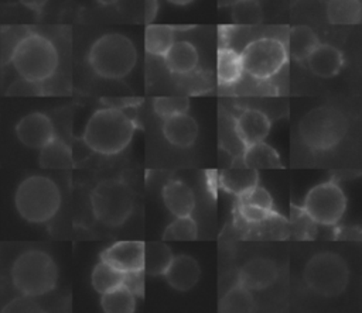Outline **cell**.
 <instances>
[{"instance_id":"26","label":"cell","mask_w":362,"mask_h":313,"mask_svg":"<svg viewBox=\"0 0 362 313\" xmlns=\"http://www.w3.org/2000/svg\"><path fill=\"white\" fill-rule=\"evenodd\" d=\"M175 41V28L164 24H147L144 30V48L148 54L164 56Z\"/></svg>"},{"instance_id":"33","label":"cell","mask_w":362,"mask_h":313,"mask_svg":"<svg viewBox=\"0 0 362 313\" xmlns=\"http://www.w3.org/2000/svg\"><path fill=\"white\" fill-rule=\"evenodd\" d=\"M153 109L156 114L164 120L174 114L187 113L189 109V100L185 96L156 97L153 102Z\"/></svg>"},{"instance_id":"1","label":"cell","mask_w":362,"mask_h":313,"mask_svg":"<svg viewBox=\"0 0 362 313\" xmlns=\"http://www.w3.org/2000/svg\"><path fill=\"white\" fill-rule=\"evenodd\" d=\"M136 123L120 109L106 107L90 116L83 131V141L98 154L113 155L130 144Z\"/></svg>"},{"instance_id":"19","label":"cell","mask_w":362,"mask_h":313,"mask_svg":"<svg viewBox=\"0 0 362 313\" xmlns=\"http://www.w3.org/2000/svg\"><path fill=\"white\" fill-rule=\"evenodd\" d=\"M163 200L175 217L189 216L195 209V195L182 180H170L163 189Z\"/></svg>"},{"instance_id":"3","label":"cell","mask_w":362,"mask_h":313,"mask_svg":"<svg viewBox=\"0 0 362 313\" xmlns=\"http://www.w3.org/2000/svg\"><path fill=\"white\" fill-rule=\"evenodd\" d=\"M14 206L28 223H47L61 206V193L57 183L42 175H31L16 189Z\"/></svg>"},{"instance_id":"27","label":"cell","mask_w":362,"mask_h":313,"mask_svg":"<svg viewBox=\"0 0 362 313\" xmlns=\"http://www.w3.org/2000/svg\"><path fill=\"white\" fill-rule=\"evenodd\" d=\"M327 18L335 25L359 24L362 8L359 0H329L327 1Z\"/></svg>"},{"instance_id":"34","label":"cell","mask_w":362,"mask_h":313,"mask_svg":"<svg viewBox=\"0 0 362 313\" xmlns=\"http://www.w3.org/2000/svg\"><path fill=\"white\" fill-rule=\"evenodd\" d=\"M30 30L23 25H11V27H3L1 28V63H10V56L13 54L14 47L18 44V41L28 32Z\"/></svg>"},{"instance_id":"12","label":"cell","mask_w":362,"mask_h":313,"mask_svg":"<svg viewBox=\"0 0 362 313\" xmlns=\"http://www.w3.org/2000/svg\"><path fill=\"white\" fill-rule=\"evenodd\" d=\"M143 255L144 243L136 240L117 241L109 248H106L100 259L109 262L112 266L122 272L143 269Z\"/></svg>"},{"instance_id":"10","label":"cell","mask_w":362,"mask_h":313,"mask_svg":"<svg viewBox=\"0 0 362 313\" xmlns=\"http://www.w3.org/2000/svg\"><path fill=\"white\" fill-rule=\"evenodd\" d=\"M301 209L318 224H337L346 209V199L339 188L332 180L322 182L314 186L305 196Z\"/></svg>"},{"instance_id":"2","label":"cell","mask_w":362,"mask_h":313,"mask_svg":"<svg viewBox=\"0 0 362 313\" xmlns=\"http://www.w3.org/2000/svg\"><path fill=\"white\" fill-rule=\"evenodd\" d=\"M59 56L55 45L44 35L28 31L14 47L10 56L17 73L28 80L42 83L58 68Z\"/></svg>"},{"instance_id":"41","label":"cell","mask_w":362,"mask_h":313,"mask_svg":"<svg viewBox=\"0 0 362 313\" xmlns=\"http://www.w3.org/2000/svg\"><path fill=\"white\" fill-rule=\"evenodd\" d=\"M105 103H107V107H113V109H120L122 107H129V106H137V103H140V100L136 99H103Z\"/></svg>"},{"instance_id":"46","label":"cell","mask_w":362,"mask_h":313,"mask_svg":"<svg viewBox=\"0 0 362 313\" xmlns=\"http://www.w3.org/2000/svg\"><path fill=\"white\" fill-rule=\"evenodd\" d=\"M320 1H322V3H327V1H329V0H320Z\"/></svg>"},{"instance_id":"28","label":"cell","mask_w":362,"mask_h":313,"mask_svg":"<svg viewBox=\"0 0 362 313\" xmlns=\"http://www.w3.org/2000/svg\"><path fill=\"white\" fill-rule=\"evenodd\" d=\"M123 275L124 272L116 269L109 262L100 259V262H98L92 271V286L96 292L102 295L120 286L123 282Z\"/></svg>"},{"instance_id":"11","label":"cell","mask_w":362,"mask_h":313,"mask_svg":"<svg viewBox=\"0 0 362 313\" xmlns=\"http://www.w3.org/2000/svg\"><path fill=\"white\" fill-rule=\"evenodd\" d=\"M16 135L23 145L40 149L54 138L55 131L54 124L47 114L34 111L20 118L16 124Z\"/></svg>"},{"instance_id":"43","label":"cell","mask_w":362,"mask_h":313,"mask_svg":"<svg viewBox=\"0 0 362 313\" xmlns=\"http://www.w3.org/2000/svg\"><path fill=\"white\" fill-rule=\"evenodd\" d=\"M167 1H170V3H173L175 6H187V4L192 3L194 0H167Z\"/></svg>"},{"instance_id":"17","label":"cell","mask_w":362,"mask_h":313,"mask_svg":"<svg viewBox=\"0 0 362 313\" xmlns=\"http://www.w3.org/2000/svg\"><path fill=\"white\" fill-rule=\"evenodd\" d=\"M307 63L314 75L320 78H332L341 70L344 55L334 45L318 44L307 58Z\"/></svg>"},{"instance_id":"37","label":"cell","mask_w":362,"mask_h":313,"mask_svg":"<svg viewBox=\"0 0 362 313\" xmlns=\"http://www.w3.org/2000/svg\"><path fill=\"white\" fill-rule=\"evenodd\" d=\"M291 224L294 230V235L298 238H307L310 237L307 227H314L315 221L308 217V214L301 207H291Z\"/></svg>"},{"instance_id":"15","label":"cell","mask_w":362,"mask_h":313,"mask_svg":"<svg viewBox=\"0 0 362 313\" xmlns=\"http://www.w3.org/2000/svg\"><path fill=\"white\" fill-rule=\"evenodd\" d=\"M199 265L195 258L189 255L173 257L164 276L168 285L177 290H189L199 279Z\"/></svg>"},{"instance_id":"45","label":"cell","mask_w":362,"mask_h":313,"mask_svg":"<svg viewBox=\"0 0 362 313\" xmlns=\"http://www.w3.org/2000/svg\"><path fill=\"white\" fill-rule=\"evenodd\" d=\"M100 4H103V6H110V4H115V3H117L119 0H98Z\"/></svg>"},{"instance_id":"23","label":"cell","mask_w":362,"mask_h":313,"mask_svg":"<svg viewBox=\"0 0 362 313\" xmlns=\"http://www.w3.org/2000/svg\"><path fill=\"white\" fill-rule=\"evenodd\" d=\"M243 166L252 169H274L281 168V161L276 149L264 141H257L245 145L243 151Z\"/></svg>"},{"instance_id":"7","label":"cell","mask_w":362,"mask_h":313,"mask_svg":"<svg viewBox=\"0 0 362 313\" xmlns=\"http://www.w3.org/2000/svg\"><path fill=\"white\" fill-rule=\"evenodd\" d=\"M346 128L344 114L331 107L311 110L298 124L303 142L315 151H327L338 145L345 137Z\"/></svg>"},{"instance_id":"38","label":"cell","mask_w":362,"mask_h":313,"mask_svg":"<svg viewBox=\"0 0 362 313\" xmlns=\"http://www.w3.org/2000/svg\"><path fill=\"white\" fill-rule=\"evenodd\" d=\"M41 83L24 79L20 76V79L14 80L6 90V94L8 96H31V94H41Z\"/></svg>"},{"instance_id":"42","label":"cell","mask_w":362,"mask_h":313,"mask_svg":"<svg viewBox=\"0 0 362 313\" xmlns=\"http://www.w3.org/2000/svg\"><path fill=\"white\" fill-rule=\"evenodd\" d=\"M24 7L33 10V11H41L48 0H18Z\"/></svg>"},{"instance_id":"32","label":"cell","mask_w":362,"mask_h":313,"mask_svg":"<svg viewBox=\"0 0 362 313\" xmlns=\"http://www.w3.org/2000/svg\"><path fill=\"white\" fill-rule=\"evenodd\" d=\"M232 21L238 25H256L262 21V7L257 0H238L232 4Z\"/></svg>"},{"instance_id":"6","label":"cell","mask_w":362,"mask_h":313,"mask_svg":"<svg viewBox=\"0 0 362 313\" xmlns=\"http://www.w3.org/2000/svg\"><path fill=\"white\" fill-rule=\"evenodd\" d=\"M90 206L96 220L109 227L122 226L132 214L134 195L120 179L100 180L90 193Z\"/></svg>"},{"instance_id":"13","label":"cell","mask_w":362,"mask_h":313,"mask_svg":"<svg viewBox=\"0 0 362 313\" xmlns=\"http://www.w3.org/2000/svg\"><path fill=\"white\" fill-rule=\"evenodd\" d=\"M277 278V266L266 258H253L239 271V285L249 290H262L269 288Z\"/></svg>"},{"instance_id":"25","label":"cell","mask_w":362,"mask_h":313,"mask_svg":"<svg viewBox=\"0 0 362 313\" xmlns=\"http://www.w3.org/2000/svg\"><path fill=\"white\" fill-rule=\"evenodd\" d=\"M171 259H173V252L165 243L163 241L144 243V255H143L144 274L151 276L164 275Z\"/></svg>"},{"instance_id":"35","label":"cell","mask_w":362,"mask_h":313,"mask_svg":"<svg viewBox=\"0 0 362 313\" xmlns=\"http://www.w3.org/2000/svg\"><path fill=\"white\" fill-rule=\"evenodd\" d=\"M238 202L259 206V207H263V209H267V210H274V203H273V199H272L270 193L259 185L253 186L252 189H249L243 195L238 196Z\"/></svg>"},{"instance_id":"39","label":"cell","mask_w":362,"mask_h":313,"mask_svg":"<svg viewBox=\"0 0 362 313\" xmlns=\"http://www.w3.org/2000/svg\"><path fill=\"white\" fill-rule=\"evenodd\" d=\"M122 285L136 297H143L144 295V271L137 269V271H129L124 272L123 275V282Z\"/></svg>"},{"instance_id":"29","label":"cell","mask_w":362,"mask_h":313,"mask_svg":"<svg viewBox=\"0 0 362 313\" xmlns=\"http://www.w3.org/2000/svg\"><path fill=\"white\" fill-rule=\"evenodd\" d=\"M102 310L106 313H132L136 310L134 296L123 286L102 293Z\"/></svg>"},{"instance_id":"22","label":"cell","mask_w":362,"mask_h":313,"mask_svg":"<svg viewBox=\"0 0 362 313\" xmlns=\"http://www.w3.org/2000/svg\"><path fill=\"white\" fill-rule=\"evenodd\" d=\"M38 162L45 169H68L74 164L72 151L64 140L54 135L52 140L40 148Z\"/></svg>"},{"instance_id":"16","label":"cell","mask_w":362,"mask_h":313,"mask_svg":"<svg viewBox=\"0 0 362 313\" xmlns=\"http://www.w3.org/2000/svg\"><path fill=\"white\" fill-rule=\"evenodd\" d=\"M163 134L170 144L185 148L195 142L198 135V124L187 113L174 114L164 118Z\"/></svg>"},{"instance_id":"44","label":"cell","mask_w":362,"mask_h":313,"mask_svg":"<svg viewBox=\"0 0 362 313\" xmlns=\"http://www.w3.org/2000/svg\"><path fill=\"white\" fill-rule=\"evenodd\" d=\"M238 0H218V6L219 7H225V6H232L233 3H236Z\"/></svg>"},{"instance_id":"9","label":"cell","mask_w":362,"mask_h":313,"mask_svg":"<svg viewBox=\"0 0 362 313\" xmlns=\"http://www.w3.org/2000/svg\"><path fill=\"white\" fill-rule=\"evenodd\" d=\"M243 72L252 78L264 80L274 76L287 62L286 45L272 37H262L250 41L240 52Z\"/></svg>"},{"instance_id":"18","label":"cell","mask_w":362,"mask_h":313,"mask_svg":"<svg viewBox=\"0 0 362 313\" xmlns=\"http://www.w3.org/2000/svg\"><path fill=\"white\" fill-rule=\"evenodd\" d=\"M167 69L177 75H189L198 66V51L188 41H174L163 56Z\"/></svg>"},{"instance_id":"5","label":"cell","mask_w":362,"mask_h":313,"mask_svg":"<svg viewBox=\"0 0 362 313\" xmlns=\"http://www.w3.org/2000/svg\"><path fill=\"white\" fill-rule=\"evenodd\" d=\"M88 62L96 75L106 79H122L136 66L137 51L126 35L109 32L92 44Z\"/></svg>"},{"instance_id":"24","label":"cell","mask_w":362,"mask_h":313,"mask_svg":"<svg viewBox=\"0 0 362 313\" xmlns=\"http://www.w3.org/2000/svg\"><path fill=\"white\" fill-rule=\"evenodd\" d=\"M320 44L317 34L308 25H294L288 32L287 52L296 61H307L310 54Z\"/></svg>"},{"instance_id":"20","label":"cell","mask_w":362,"mask_h":313,"mask_svg":"<svg viewBox=\"0 0 362 313\" xmlns=\"http://www.w3.org/2000/svg\"><path fill=\"white\" fill-rule=\"evenodd\" d=\"M259 182V173L252 168H229L223 169L219 173V185L221 188L235 196H240Z\"/></svg>"},{"instance_id":"31","label":"cell","mask_w":362,"mask_h":313,"mask_svg":"<svg viewBox=\"0 0 362 313\" xmlns=\"http://www.w3.org/2000/svg\"><path fill=\"white\" fill-rule=\"evenodd\" d=\"M198 237V226L189 216H180L171 221L163 234V240L171 241H192Z\"/></svg>"},{"instance_id":"40","label":"cell","mask_w":362,"mask_h":313,"mask_svg":"<svg viewBox=\"0 0 362 313\" xmlns=\"http://www.w3.org/2000/svg\"><path fill=\"white\" fill-rule=\"evenodd\" d=\"M158 11V1L157 0H144V21L150 24Z\"/></svg>"},{"instance_id":"36","label":"cell","mask_w":362,"mask_h":313,"mask_svg":"<svg viewBox=\"0 0 362 313\" xmlns=\"http://www.w3.org/2000/svg\"><path fill=\"white\" fill-rule=\"evenodd\" d=\"M238 211L240 214V217L247 221V223H263L267 220H272L273 217H277V213L274 210H267L259 206H253V204H246V203H240L238 202Z\"/></svg>"},{"instance_id":"8","label":"cell","mask_w":362,"mask_h":313,"mask_svg":"<svg viewBox=\"0 0 362 313\" xmlns=\"http://www.w3.org/2000/svg\"><path fill=\"white\" fill-rule=\"evenodd\" d=\"M303 276L311 290L325 297H334L345 290L349 269L338 254L320 252L307 262Z\"/></svg>"},{"instance_id":"21","label":"cell","mask_w":362,"mask_h":313,"mask_svg":"<svg viewBox=\"0 0 362 313\" xmlns=\"http://www.w3.org/2000/svg\"><path fill=\"white\" fill-rule=\"evenodd\" d=\"M243 75L242 58L230 47H221L216 59V79L221 86L235 85Z\"/></svg>"},{"instance_id":"4","label":"cell","mask_w":362,"mask_h":313,"mask_svg":"<svg viewBox=\"0 0 362 313\" xmlns=\"http://www.w3.org/2000/svg\"><path fill=\"white\" fill-rule=\"evenodd\" d=\"M58 281V268L49 254L41 250L21 252L11 265L13 286L24 296L49 293Z\"/></svg>"},{"instance_id":"30","label":"cell","mask_w":362,"mask_h":313,"mask_svg":"<svg viewBox=\"0 0 362 313\" xmlns=\"http://www.w3.org/2000/svg\"><path fill=\"white\" fill-rule=\"evenodd\" d=\"M255 309V300L249 289L242 285L230 288L219 302V312L242 313L252 312Z\"/></svg>"},{"instance_id":"14","label":"cell","mask_w":362,"mask_h":313,"mask_svg":"<svg viewBox=\"0 0 362 313\" xmlns=\"http://www.w3.org/2000/svg\"><path fill=\"white\" fill-rule=\"evenodd\" d=\"M235 131L243 145L263 141L270 131V120L263 111L247 109L236 117Z\"/></svg>"}]
</instances>
